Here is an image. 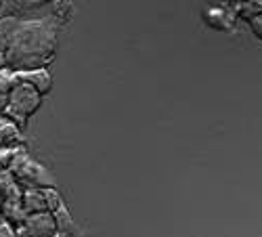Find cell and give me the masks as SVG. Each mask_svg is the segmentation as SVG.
<instances>
[{"label": "cell", "mask_w": 262, "mask_h": 237, "mask_svg": "<svg viewBox=\"0 0 262 237\" xmlns=\"http://www.w3.org/2000/svg\"><path fill=\"white\" fill-rule=\"evenodd\" d=\"M21 227H26V231L34 237H53L57 235V223L55 217L51 212H40V214H32V217H26Z\"/></svg>", "instance_id": "cell-4"}, {"label": "cell", "mask_w": 262, "mask_h": 237, "mask_svg": "<svg viewBox=\"0 0 262 237\" xmlns=\"http://www.w3.org/2000/svg\"><path fill=\"white\" fill-rule=\"evenodd\" d=\"M53 237H72V235H65V233H57V235H53Z\"/></svg>", "instance_id": "cell-18"}, {"label": "cell", "mask_w": 262, "mask_h": 237, "mask_svg": "<svg viewBox=\"0 0 262 237\" xmlns=\"http://www.w3.org/2000/svg\"><path fill=\"white\" fill-rule=\"evenodd\" d=\"M45 196H47V206H49V212H51V214L57 212L61 206H65L63 200H61V196H59V191H57L55 187L45 189Z\"/></svg>", "instance_id": "cell-12"}, {"label": "cell", "mask_w": 262, "mask_h": 237, "mask_svg": "<svg viewBox=\"0 0 262 237\" xmlns=\"http://www.w3.org/2000/svg\"><path fill=\"white\" fill-rule=\"evenodd\" d=\"M17 237H34V235H30V233L26 231V227H19V229H17Z\"/></svg>", "instance_id": "cell-16"}, {"label": "cell", "mask_w": 262, "mask_h": 237, "mask_svg": "<svg viewBox=\"0 0 262 237\" xmlns=\"http://www.w3.org/2000/svg\"><path fill=\"white\" fill-rule=\"evenodd\" d=\"M248 28L252 30V34H254L258 40H262V13H260L258 17H254L252 21H248Z\"/></svg>", "instance_id": "cell-13"}, {"label": "cell", "mask_w": 262, "mask_h": 237, "mask_svg": "<svg viewBox=\"0 0 262 237\" xmlns=\"http://www.w3.org/2000/svg\"><path fill=\"white\" fill-rule=\"evenodd\" d=\"M7 99H9V97H0V116L5 114V107H7Z\"/></svg>", "instance_id": "cell-17"}, {"label": "cell", "mask_w": 262, "mask_h": 237, "mask_svg": "<svg viewBox=\"0 0 262 237\" xmlns=\"http://www.w3.org/2000/svg\"><path fill=\"white\" fill-rule=\"evenodd\" d=\"M55 217V223H57V231L59 233H65V235H72V229H74V221H72V214L68 212V208L61 206L57 212H53Z\"/></svg>", "instance_id": "cell-10"}, {"label": "cell", "mask_w": 262, "mask_h": 237, "mask_svg": "<svg viewBox=\"0 0 262 237\" xmlns=\"http://www.w3.org/2000/svg\"><path fill=\"white\" fill-rule=\"evenodd\" d=\"M0 237H17L9 225H0Z\"/></svg>", "instance_id": "cell-14"}, {"label": "cell", "mask_w": 262, "mask_h": 237, "mask_svg": "<svg viewBox=\"0 0 262 237\" xmlns=\"http://www.w3.org/2000/svg\"><path fill=\"white\" fill-rule=\"evenodd\" d=\"M202 19L204 24L216 32H223V34H231L237 28V15L231 7V3L227 5H210L202 11Z\"/></svg>", "instance_id": "cell-2"}, {"label": "cell", "mask_w": 262, "mask_h": 237, "mask_svg": "<svg viewBox=\"0 0 262 237\" xmlns=\"http://www.w3.org/2000/svg\"><path fill=\"white\" fill-rule=\"evenodd\" d=\"M19 30H21V21L19 19H15V17L0 19V51L7 53L11 49V45L15 42Z\"/></svg>", "instance_id": "cell-7"}, {"label": "cell", "mask_w": 262, "mask_h": 237, "mask_svg": "<svg viewBox=\"0 0 262 237\" xmlns=\"http://www.w3.org/2000/svg\"><path fill=\"white\" fill-rule=\"evenodd\" d=\"M231 7H233V11H235V15H237V19L239 21H252L254 17H258L260 13H262V0H246V3H231Z\"/></svg>", "instance_id": "cell-9"}, {"label": "cell", "mask_w": 262, "mask_h": 237, "mask_svg": "<svg viewBox=\"0 0 262 237\" xmlns=\"http://www.w3.org/2000/svg\"><path fill=\"white\" fill-rule=\"evenodd\" d=\"M42 103V95L36 93L32 86L28 84H19L11 91L9 99H7V107H5V118L11 120L15 126L24 128L28 124V120L38 112V107Z\"/></svg>", "instance_id": "cell-1"}, {"label": "cell", "mask_w": 262, "mask_h": 237, "mask_svg": "<svg viewBox=\"0 0 262 237\" xmlns=\"http://www.w3.org/2000/svg\"><path fill=\"white\" fill-rule=\"evenodd\" d=\"M17 86V78H15V72L5 68L0 72V97H9L11 91Z\"/></svg>", "instance_id": "cell-11"}, {"label": "cell", "mask_w": 262, "mask_h": 237, "mask_svg": "<svg viewBox=\"0 0 262 237\" xmlns=\"http://www.w3.org/2000/svg\"><path fill=\"white\" fill-rule=\"evenodd\" d=\"M15 78L19 84H28L40 95H47L53 89V76L51 72L45 70H30V72H15Z\"/></svg>", "instance_id": "cell-5"}, {"label": "cell", "mask_w": 262, "mask_h": 237, "mask_svg": "<svg viewBox=\"0 0 262 237\" xmlns=\"http://www.w3.org/2000/svg\"><path fill=\"white\" fill-rule=\"evenodd\" d=\"M13 172H15V177H17L21 183L30 185V189H38V187L51 189V187H55V181H53V177L49 175V170H47L45 166L36 164V162L30 160V158H26V164H24V166L13 168Z\"/></svg>", "instance_id": "cell-3"}, {"label": "cell", "mask_w": 262, "mask_h": 237, "mask_svg": "<svg viewBox=\"0 0 262 237\" xmlns=\"http://www.w3.org/2000/svg\"><path fill=\"white\" fill-rule=\"evenodd\" d=\"M21 143V128L0 116V149H13Z\"/></svg>", "instance_id": "cell-8"}, {"label": "cell", "mask_w": 262, "mask_h": 237, "mask_svg": "<svg viewBox=\"0 0 262 237\" xmlns=\"http://www.w3.org/2000/svg\"><path fill=\"white\" fill-rule=\"evenodd\" d=\"M21 212H24L26 217L40 214V212H49L45 189H26L24 193H21Z\"/></svg>", "instance_id": "cell-6"}, {"label": "cell", "mask_w": 262, "mask_h": 237, "mask_svg": "<svg viewBox=\"0 0 262 237\" xmlns=\"http://www.w3.org/2000/svg\"><path fill=\"white\" fill-rule=\"evenodd\" d=\"M7 68V55L3 53V51H0V72H3Z\"/></svg>", "instance_id": "cell-15"}]
</instances>
